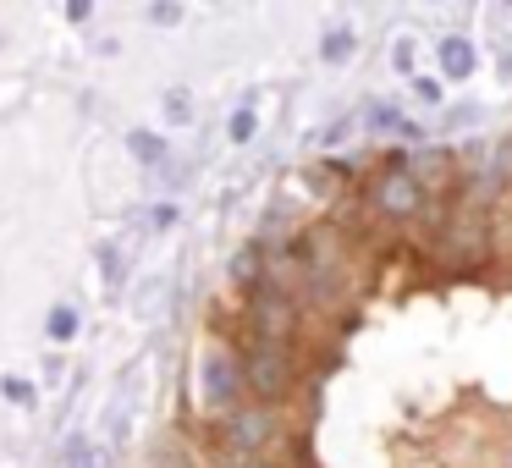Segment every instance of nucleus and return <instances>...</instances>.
I'll use <instances>...</instances> for the list:
<instances>
[{
    "instance_id": "nucleus-1",
    "label": "nucleus",
    "mask_w": 512,
    "mask_h": 468,
    "mask_svg": "<svg viewBox=\"0 0 512 468\" xmlns=\"http://www.w3.org/2000/svg\"><path fill=\"white\" fill-rule=\"evenodd\" d=\"M237 364H243V391H254L259 408H276V402L292 397L298 375H292V353L281 342H254Z\"/></svg>"
},
{
    "instance_id": "nucleus-2",
    "label": "nucleus",
    "mask_w": 512,
    "mask_h": 468,
    "mask_svg": "<svg viewBox=\"0 0 512 468\" xmlns=\"http://www.w3.org/2000/svg\"><path fill=\"white\" fill-rule=\"evenodd\" d=\"M276 430H281L276 408H259V402H243V408L221 413V446L232 457H265Z\"/></svg>"
},
{
    "instance_id": "nucleus-3",
    "label": "nucleus",
    "mask_w": 512,
    "mask_h": 468,
    "mask_svg": "<svg viewBox=\"0 0 512 468\" xmlns=\"http://www.w3.org/2000/svg\"><path fill=\"white\" fill-rule=\"evenodd\" d=\"M199 391H204V408H210V413H232V408H243V364H237L232 347H204Z\"/></svg>"
},
{
    "instance_id": "nucleus-4",
    "label": "nucleus",
    "mask_w": 512,
    "mask_h": 468,
    "mask_svg": "<svg viewBox=\"0 0 512 468\" xmlns=\"http://www.w3.org/2000/svg\"><path fill=\"white\" fill-rule=\"evenodd\" d=\"M375 210L391 215V221H413L424 210V182L413 177L408 166H391L375 177Z\"/></svg>"
},
{
    "instance_id": "nucleus-5",
    "label": "nucleus",
    "mask_w": 512,
    "mask_h": 468,
    "mask_svg": "<svg viewBox=\"0 0 512 468\" xmlns=\"http://www.w3.org/2000/svg\"><path fill=\"white\" fill-rule=\"evenodd\" d=\"M292 325H298V309H292L287 292L254 287V331H259V342H281V347H287Z\"/></svg>"
},
{
    "instance_id": "nucleus-6",
    "label": "nucleus",
    "mask_w": 512,
    "mask_h": 468,
    "mask_svg": "<svg viewBox=\"0 0 512 468\" xmlns=\"http://www.w3.org/2000/svg\"><path fill=\"white\" fill-rule=\"evenodd\" d=\"M226 281H232L237 292H254L265 287V243H243L232 259H226Z\"/></svg>"
},
{
    "instance_id": "nucleus-7",
    "label": "nucleus",
    "mask_w": 512,
    "mask_h": 468,
    "mask_svg": "<svg viewBox=\"0 0 512 468\" xmlns=\"http://www.w3.org/2000/svg\"><path fill=\"white\" fill-rule=\"evenodd\" d=\"M441 72L446 78H468V72H474V45H468L463 34L441 39Z\"/></svg>"
},
{
    "instance_id": "nucleus-8",
    "label": "nucleus",
    "mask_w": 512,
    "mask_h": 468,
    "mask_svg": "<svg viewBox=\"0 0 512 468\" xmlns=\"http://www.w3.org/2000/svg\"><path fill=\"white\" fill-rule=\"evenodd\" d=\"M364 127H380V133H391V138H408V144L419 138V127H413L408 116H397L391 105H369V111H364Z\"/></svg>"
},
{
    "instance_id": "nucleus-9",
    "label": "nucleus",
    "mask_w": 512,
    "mask_h": 468,
    "mask_svg": "<svg viewBox=\"0 0 512 468\" xmlns=\"http://www.w3.org/2000/svg\"><path fill=\"white\" fill-rule=\"evenodd\" d=\"M353 50H358V39L347 34V28H336V34H325V39H320V56H325V61H347Z\"/></svg>"
},
{
    "instance_id": "nucleus-10",
    "label": "nucleus",
    "mask_w": 512,
    "mask_h": 468,
    "mask_svg": "<svg viewBox=\"0 0 512 468\" xmlns=\"http://www.w3.org/2000/svg\"><path fill=\"white\" fill-rule=\"evenodd\" d=\"M127 149H133L138 160H149V166H155V160H166V144H160L155 133H127Z\"/></svg>"
},
{
    "instance_id": "nucleus-11",
    "label": "nucleus",
    "mask_w": 512,
    "mask_h": 468,
    "mask_svg": "<svg viewBox=\"0 0 512 468\" xmlns=\"http://www.w3.org/2000/svg\"><path fill=\"white\" fill-rule=\"evenodd\" d=\"M72 331H78V314H72V309H56V314H50V336H56V342H67Z\"/></svg>"
},
{
    "instance_id": "nucleus-12",
    "label": "nucleus",
    "mask_w": 512,
    "mask_h": 468,
    "mask_svg": "<svg viewBox=\"0 0 512 468\" xmlns=\"http://www.w3.org/2000/svg\"><path fill=\"white\" fill-rule=\"evenodd\" d=\"M0 391H6L17 408H28V402H34V386H28V380H12V375H6V380H0Z\"/></svg>"
},
{
    "instance_id": "nucleus-13",
    "label": "nucleus",
    "mask_w": 512,
    "mask_h": 468,
    "mask_svg": "<svg viewBox=\"0 0 512 468\" xmlns=\"http://www.w3.org/2000/svg\"><path fill=\"white\" fill-rule=\"evenodd\" d=\"M248 138H254V111L243 105V111L232 116V144H248Z\"/></svg>"
},
{
    "instance_id": "nucleus-14",
    "label": "nucleus",
    "mask_w": 512,
    "mask_h": 468,
    "mask_svg": "<svg viewBox=\"0 0 512 468\" xmlns=\"http://www.w3.org/2000/svg\"><path fill=\"white\" fill-rule=\"evenodd\" d=\"M166 116H171V122H188V116H193L188 94H166Z\"/></svg>"
},
{
    "instance_id": "nucleus-15",
    "label": "nucleus",
    "mask_w": 512,
    "mask_h": 468,
    "mask_svg": "<svg viewBox=\"0 0 512 468\" xmlns=\"http://www.w3.org/2000/svg\"><path fill=\"white\" fill-rule=\"evenodd\" d=\"M78 468H111V452H105V446H89V452H83V463Z\"/></svg>"
},
{
    "instance_id": "nucleus-16",
    "label": "nucleus",
    "mask_w": 512,
    "mask_h": 468,
    "mask_svg": "<svg viewBox=\"0 0 512 468\" xmlns=\"http://www.w3.org/2000/svg\"><path fill=\"white\" fill-rule=\"evenodd\" d=\"M413 89H419V100H424V105H435V100H441V83H435V78H419Z\"/></svg>"
},
{
    "instance_id": "nucleus-17",
    "label": "nucleus",
    "mask_w": 512,
    "mask_h": 468,
    "mask_svg": "<svg viewBox=\"0 0 512 468\" xmlns=\"http://www.w3.org/2000/svg\"><path fill=\"white\" fill-rule=\"evenodd\" d=\"M391 61H397V67L408 72V67H413V45H397V50H391Z\"/></svg>"
},
{
    "instance_id": "nucleus-18",
    "label": "nucleus",
    "mask_w": 512,
    "mask_h": 468,
    "mask_svg": "<svg viewBox=\"0 0 512 468\" xmlns=\"http://www.w3.org/2000/svg\"><path fill=\"white\" fill-rule=\"evenodd\" d=\"M226 468H270L265 457H237V463H226Z\"/></svg>"
}]
</instances>
